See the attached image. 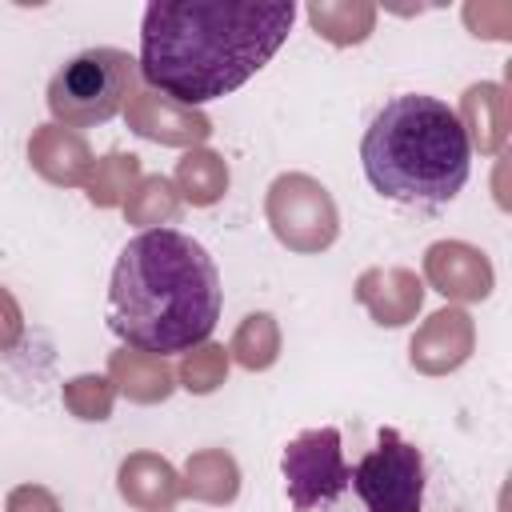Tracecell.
Segmentation results:
<instances>
[{
    "instance_id": "9",
    "label": "cell",
    "mask_w": 512,
    "mask_h": 512,
    "mask_svg": "<svg viewBox=\"0 0 512 512\" xmlns=\"http://www.w3.org/2000/svg\"><path fill=\"white\" fill-rule=\"evenodd\" d=\"M128 124H132V132L160 140V144H200L212 132L208 116H200L196 108H180L156 92H132Z\"/></svg>"
},
{
    "instance_id": "2",
    "label": "cell",
    "mask_w": 512,
    "mask_h": 512,
    "mask_svg": "<svg viewBox=\"0 0 512 512\" xmlns=\"http://www.w3.org/2000/svg\"><path fill=\"white\" fill-rule=\"evenodd\" d=\"M220 304L216 260L188 232L144 228L120 248L108 284V328L128 348L160 360L192 352L208 344Z\"/></svg>"
},
{
    "instance_id": "15",
    "label": "cell",
    "mask_w": 512,
    "mask_h": 512,
    "mask_svg": "<svg viewBox=\"0 0 512 512\" xmlns=\"http://www.w3.org/2000/svg\"><path fill=\"white\" fill-rule=\"evenodd\" d=\"M176 188H180V196L192 200V204H212V200H220L224 188H228V164H224L216 152L196 148V152H188V156L176 164Z\"/></svg>"
},
{
    "instance_id": "12",
    "label": "cell",
    "mask_w": 512,
    "mask_h": 512,
    "mask_svg": "<svg viewBox=\"0 0 512 512\" xmlns=\"http://www.w3.org/2000/svg\"><path fill=\"white\" fill-rule=\"evenodd\" d=\"M356 296L368 304V312L376 316V324L396 328V324L412 320V312L420 308V280L412 272H404V268H388V272L384 268H372V272L360 276Z\"/></svg>"
},
{
    "instance_id": "4",
    "label": "cell",
    "mask_w": 512,
    "mask_h": 512,
    "mask_svg": "<svg viewBox=\"0 0 512 512\" xmlns=\"http://www.w3.org/2000/svg\"><path fill=\"white\" fill-rule=\"evenodd\" d=\"M140 64L120 48H84L48 80V112L64 128L112 120L136 92Z\"/></svg>"
},
{
    "instance_id": "16",
    "label": "cell",
    "mask_w": 512,
    "mask_h": 512,
    "mask_svg": "<svg viewBox=\"0 0 512 512\" xmlns=\"http://www.w3.org/2000/svg\"><path fill=\"white\" fill-rule=\"evenodd\" d=\"M308 20L316 32H324L332 44H356L372 32L376 8L372 4H308Z\"/></svg>"
},
{
    "instance_id": "23",
    "label": "cell",
    "mask_w": 512,
    "mask_h": 512,
    "mask_svg": "<svg viewBox=\"0 0 512 512\" xmlns=\"http://www.w3.org/2000/svg\"><path fill=\"white\" fill-rule=\"evenodd\" d=\"M8 512H56V500L44 492V488H16L8 496Z\"/></svg>"
},
{
    "instance_id": "21",
    "label": "cell",
    "mask_w": 512,
    "mask_h": 512,
    "mask_svg": "<svg viewBox=\"0 0 512 512\" xmlns=\"http://www.w3.org/2000/svg\"><path fill=\"white\" fill-rule=\"evenodd\" d=\"M224 372H228V356L220 344H200V348L184 352L180 380L188 392H212L216 384H224Z\"/></svg>"
},
{
    "instance_id": "10",
    "label": "cell",
    "mask_w": 512,
    "mask_h": 512,
    "mask_svg": "<svg viewBox=\"0 0 512 512\" xmlns=\"http://www.w3.org/2000/svg\"><path fill=\"white\" fill-rule=\"evenodd\" d=\"M472 348V324L460 308L436 312L412 340V364L420 372H448L456 368Z\"/></svg>"
},
{
    "instance_id": "3",
    "label": "cell",
    "mask_w": 512,
    "mask_h": 512,
    "mask_svg": "<svg viewBox=\"0 0 512 512\" xmlns=\"http://www.w3.org/2000/svg\"><path fill=\"white\" fill-rule=\"evenodd\" d=\"M360 164L368 184L416 208H436L456 200L472 168V140L444 100L424 92L392 96L360 140Z\"/></svg>"
},
{
    "instance_id": "6",
    "label": "cell",
    "mask_w": 512,
    "mask_h": 512,
    "mask_svg": "<svg viewBox=\"0 0 512 512\" xmlns=\"http://www.w3.org/2000/svg\"><path fill=\"white\" fill-rule=\"evenodd\" d=\"M284 492L296 512H324L348 492V464L336 428H308L284 444Z\"/></svg>"
},
{
    "instance_id": "13",
    "label": "cell",
    "mask_w": 512,
    "mask_h": 512,
    "mask_svg": "<svg viewBox=\"0 0 512 512\" xmlns=\"http://www.w3.org/2000/svg\"><path fill=\"white\" fill-rule=\"evenodd\" d=\"M120 492H124V500H132L144 512H164L176 500L180 484H176V472L164 460L140 452V456L120 464Z\"/></svg>"
},
{
    "instance_id": "20",
    "label": "cell",
    "mask_w": 512,
    "mask_h": 512,
    "mask_svg": "<svg viewBox=\"0 0 512 512\" xmlns=\"http://www.w3.org/2000/svg\"><path fill=\"white\" fill-rule=\"evenodd\" d=\"M136 156H120V152H112V156H104L100 164H96V176L88 180V196H92V204H116V200H128V184L136 180Z\"/></svg>"
},
{
    "instance_id": "17",
    "label": "cell",
    "mask_w": 512,
    "mask_h": 512,
    "mask_svg": "<svg viewBox=\"0 0 512 512\" xmlns=\"http://www.w3.org/2000/svg\"><path fill=\"white\" fill-rule=\"evenodd\" d=\"M188 492L204 496L212 504H224L236 496V464L224 452H200L188 460Z\"/></svg>"
},
{
    "instance_id": "5",
    "label": "cell",
    "mask_w": 512,
    "mask_h": 512,
    "mask_svg": "<svg viewBox=\"0 0 512 512\" xmlns=\"http://www.w3.org/2000/svg\"><path fill=\"white\" fill-rule=\"evenodd\" d=\"M348 484L356 488L368 512H420L424 456L396 428H380L376 448H368L356 468H348Z\"/></svg>"
},
{
    "instance_id": "18",
    "label": "cell",
    "mask_w": 512,
    "mask_h": 512,
    "mask_svg": "<svg viewBox=\"0 0 512 512\" xmlns=\"http://www.w3.org/2000/svg\"><path fill=\"white\" fill-rule=\"evenodd\" d=\"M232 352L244 368H268L276 360V324L268 312H256L240 324L236 340H232Z\"/></svg>"
},
{
    "instance_id": "8",
    "label": "cell",
    "mask_w": 512,
    "mask_h": 512,
    "mask_svg": "<svg viewBox=\"0 0 512 512\" xmlns=\"http://www.w3.org/2000/svg\"><path fill=\"white\" fill-rule=\"evenodd\" d=\"M424 272L436 284V292L456 296V300H484L492 292V264L480 248L440 240L424 256Z\"/></svg>"
},
{
    "instance_id": "7",
    "label": "cell",
    "mask_w": 512,
    "mask_h": 512,
    "mask_svg": "<svg viewBox=\"0 0 512 512\" xmlns=\"http://www.w3.org/2000/svg\"><path fill=\"white\" fill-rule=\"evenodd\" d=\"M268 224L292 252H320L336 240V204L324 184L304 172L276 176L268 188Z\"/></svg>"
},
{
    "instance_id": "24",
    "label": "cell",
    "mask_w": 512,
    "mask_h": 512,
    "mask_svg": "<svg viewBox=\"0 0 512 512\" xmlns=\"http://www.w3.org/2000/svg\"><path fill=\"white\" fill-rule=\"evenodd\" d=\"M16 336H20V312H16V300L0 288V348H8Z\"/></svg>"
},
{
    "instance_id": "1",
    "label": "cell",
    "mask_w": 512,
    "mask_h": 512,
    "mask_svg": "<svg viewBox=\"0 0 512 512\" xmlns=\"http://www.w3.org/2000/svg\"><path fill=\"white\" fill-rule=\"evenodd\" d=\"M292 0H152L140 20V76L180 108L252 80L288 40Z\"/></svg>"
},
{
    "instance_id": "11",
    "label": "cell",
    "mask_w": 512,
    "mask_h": 512,
    "mask_svg": "<svg viewBox=\"0 0 512 512\" xmlns=\"http://www.w3.org/2000/svg\"><path fill=\"white\" fill-rule=\"evenodd\" d=\"M28 156L36 164L40 176H48L52 184H80L92 172V152L84 148V140L60 124H44L32 132Z\"/></svg>"
},
{
    "instance_id": "14",
    "label": "cell",
    "mask_w": 512,
    "mask_h": 512,
    "mask_svg": "<svg viewBox=\"0 0 512 512\" xmlns=\"http://www.w3.org/2000/svg\"><path fill=\"white\" fill-rule=\"evenodd\" d=\"M112 376H116V384L132 396V400H140V404H152V400H164L168 392H172V372H168V364L160 360V356H148V352H116L112 356Z\"/></svg>"
},
{
    "instance_id": "19",
    "label": "cell",
    "mask_w": 512,
    "mask_h": 512,
    "mask_svg": "<svg viewBox=\"0 0 512 512\" xmlns=\"http://www.w3.org/2000/svg\"><path fill=\"white\" fill-rule=\"evenodd\" d=\"M128 216L136 224H160L176 212V192L164 176H144L136 188H128V200H124Z\"/></svg>"
},
{
    "instance_id": "22",
    "label": "cell",
    "mask_w": 512,
    "mask_h": 512,
    "mask_svg": "<svg viewBox=\"0 0 512 512\" xmlns=\"http://www.w3.org/2000/svg\"><path fill=\"white\" fill-rule=\"evenodd\" d=\"M64 404L80 416V420H104L108 408H112V388L108 380H96V376H80L64 388Z\"/></svg>"
}]
</instances>
